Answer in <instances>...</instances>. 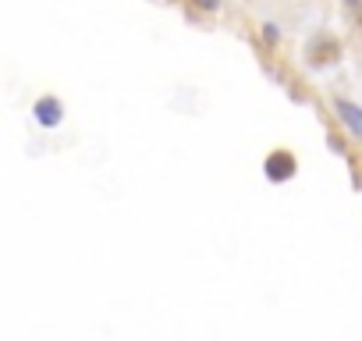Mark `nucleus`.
<instances>
[{
    "instance_id": "nucleus-2",
    "label": "nucleus",
    "mask_w": 362,
    "mask_h": 341,
    "mask_svg": "<svg viewBox=\"0 0 362 341\" xmlns=\"http://www.w3.org/2000/svg\"><path fill=\"white\" fill-rule=\"evenodd\" d=\"M33 117H36L43 128H57V125L64 121V103H61L57 96H40V100L33 103Z\"/></svg>"
},
{
    "instance_id": "nucleus-3",
    "label": "nucleus",
    "mask_w": 362,
    "mask_h": 341,
    "mask_svg": "<svg viewBox=\"0 0 362 341\" xmlns=\"http://www.w3.org/2000/svg\"><path fill=\"white\" fill-rule=\"evenodd\" d=\"M334 110H337V117L344 121V128H348L355 139H362V107L351 103V100H344V96H337V100H334Z\"/></svg>"
},
{
    "instance_id": "nucleus-4",
    "label": "nucleus",
    "mask_w": 362,
    "mask_h": 341,
    "mask_svg": "<svg viewBox=\"0 0 362 341\" xmlns=\"http://www.w3.org/2000/svg\"><path fill=\"white\" fill-rule=\"evenodd\" d=\"M341 4H344L348 22H351L355 29H362V0H341Z\"/></svg>"
},
{
    "instance_id": "nucleus-1",
    "label": "nucleus",
    "mask_w": 362,
    "mask_h": 341,
    "mask_svg": "<svg viewBox=\"0 0 362 341\" xmlns=\"http://www.w3.org/2000/svg\"><path fill=\"white\" fill-rule=\"evenodd\" d=\"M295 170H298V163L288 149H274L267 156V178L270 182H288V178H295Z\"/></svg>"
},
{
    "instance_id": "nucleus-6",
    "label": "nucleus",
    "mask_w": 362,
    "mask_h": 341,
    "mask_svg": "<svg viewBox=\"0 0 362 341\" xmlns=\"http://www.w3.org/2000/svg\"><path fill=\"white\" fill-rule=\"evenodd\" d=\"M263 40L267 43H277V25H263Z\"/></svg>"
},
{
    "instance_id": "nucleus-5",
    "label": "nucleus",
    "mask_w": 362,
    "mask_h": 341,
    "mask_svg": "<svg viewBox=\"0 0 362 341\" xmlns=\"http://www.w3.org/2000/svg\"><path fill=\"white\" fill-rule=\"evenodd\" d=\"M196 8H203V11H217L221 8V0H192Z\"/></svg>"
}]
</instances>
